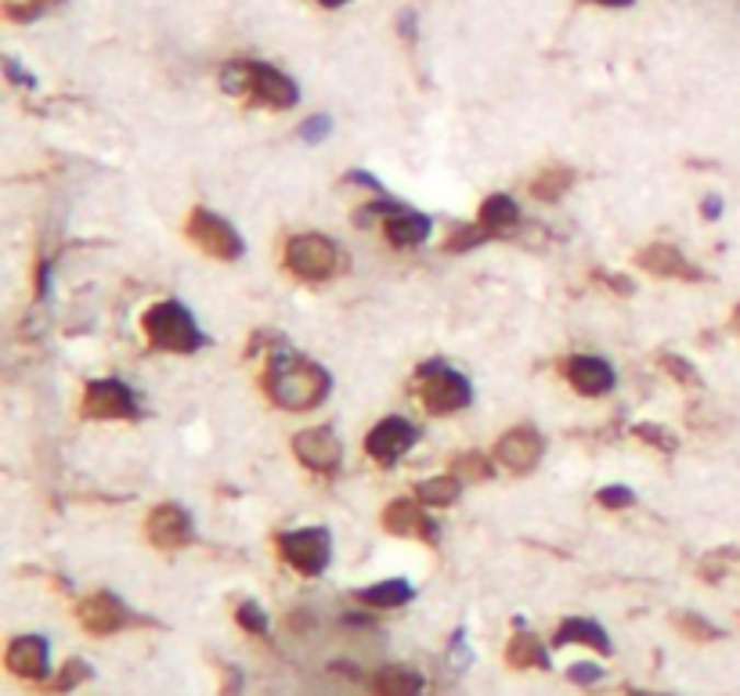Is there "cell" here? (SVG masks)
<instances>
[{
    "label": "cell",
    "mask_w": 740,
    "mask_h": 696,
    "mask_svg": "<svg viewBox=\"0 0 740 696\" xmlns=\"http://www.w3.org/2000/svg\"><path fill=\"white\" fill-rule=\"evenodd\" d=\"M491 239V231L485 228V224H477V228H463V231H455L448 242H444V250L448 253H459V250H474V246H480V242H488Z\"/></svg>",
    "instance_id": "f1b7e54d"
},
{
    "label": "cell",
    "mask_w": 740,
    "mask_h": 696,
    "mask_svg": "<svg viewBox=\"0 0 740 696\" xmlns=\"http://www.w3.org/2000/svg\"><path fill=\"white\" fill-rule=\"evenodd\" d=\"M412 585L405 578H390V581H379V585H368L357 592V600L365 606H376V611H394V606H405L412 600Z\"/></svg>",
    "instance_id": "7402d4cb"
},
{
    "label": "cell",
    "mask_w": 740,
    "mask_h": 696,
    "mask_svg": "<svg viewBox=\"0 0 740 696\" xmlns=\"http://www.w3.org/2000/svg\"><path fill=\"white\" fill-rule=\"evenodd\" d=\"M44 8H47V0H8V4H4L11 22H30V19L41 15Z\"/></svg>",
    "instance_id": "d6a6232c"
},
{
    "label": "cell",
    "mask_w": 740,
    "mask_h": 696,
    "mask_svg": "<svg viewBox=\"0 0 740 696\" xmlns=\"http://www.w3.org/2000/svg\"><path fill=\"white\" fill-rule=\"evenodd\" d=\"M567 678L578 682V686H596V682L603 678V668H596V664H571Z\"/></svg>",
    "instance_id": "8d00e7d4"
},
{
    "label": "cell",
    "mask_w": 740,
    "mask_h": 696,
    "mask_svg": "<svg viewBox=\"0 0 740 696\" xmlns=\"http://www.w3.org/2000/svg\"><path fill=\"white\" fill-rule=\"evenodd\" d=\"M470 383L459 372H452L441 362H426L419 368V401L430 415H452L470 404Z\"/></svg>",
    "instance_id": "3957f363"
},
{
    "label": "cell",
    "mask_w": 740,
    "mask_h": 696,
    "mask_svg": "<svg viewBox=\"0 0 740 696\" xmlns=\"http://www.w3.org/2000/svg\"><path fill=\"white\" fill-rule=\"evenodd\" d=\"M318 4H326V8H340V4H348V0H318Z\"/></svg>",
    "instance_id": "60d3db41"
},
{
    "label": "cell",
    "mask_w": 740,
    "mask_h": 696,
    "mask_svg": "<svg viewBox=\"0 0 740 696\" xmlns=\"http://www.w3.org/2000/svg\"><path fill=\"white\" fill-rule=\"evenodd\" d=\"M329 372L300 354H275L264 372V390L286 412H311L329 397Z\"/></svg>",
    "instance_id": "6da1fadb"
},
{
    "label": "cell",
    "mask_w": 740,
    "mask_h": 696,
    "mask_svg": "<svg viewBox=\"0 0 740 696\" xmlns=\"http://www.w3.org/2000/svg\"><path fill=\"white\" fill-rule=\"evenodd\" d=\"M661 365H664V372H672V376L680 379L683 387H701L697 368H694V365H686L680 354H664V357H661Z\"/></svg>",
    "instance_id": "1f68e13d"
},
{
    "label": "cell",
    "mask_w": 740,
    "mask_h": 696,
    "mask_svg": "<svg viewBox=\"0 0 740 696\" xmlns=\"http://www.w3.org/2000/svg\"><path fill=\"white\" fill-rule=\"evenodd\" d=\"M376 696H423V675L405 664H387L373 678Z\"/></svg>",
    "instance_id": "ffe728a7"
},
{
    "label": "cell",
    "mask_w": 740,
    "mask_h": 696,
    "mask_svg": "<svg viewBox=\"0 0 740 696\" xmlns=\"http://www.w3.org/2000/svg\"><path fill=\"white\" fill-rule=\"evenodd\" d=\"M278 552L293 570H300L304 578H318L329 567L332 538H329L326 527H300V530L282 534Z\"/></svg>",
    "instance_id": "5b68a950"
},
{
    "label": "cell",
    "mask_w": 740,
    "mask_h": 696,
    "mask_svg": "<svg viewBox=\"0 0 740 696\" xmlns=\"http://www.w3.org/2000/svg\"><path fill=\"white\" fill-rule=\"evenodd\" d=\"M596 4H607V8H628L633 0H596Z\"/></svg>",
    "instance_id": "ab89813d"
},
{
    "label": "cell",
    "mask_w": 740,
    "mask_h": 696,
    "mask_svg": "<svg viewBox=\"0 0 740 696\" xmlns=\"http://www.w3.org/2000/svg\"><path fill=\"white\" fill-rule=\"evenodd\" d=\"M628 696H664V693H628Z\"/></svg>",
    "instance_id": "7bdbcfd3"
},
{
    "label": "cell",
    "mask_w": 740,
    "mask_h": 696,
    "mask_svg": "<svg viewBox=\"0 0 740 696\" xmlns=\"http://www.w3.org/2000/svg\"><path fill=\"white\" fill-rule=\"evenodd\" d=\"M189 239L200 246L203 253L217 256V260H239L242 256V235L231 228V224L225 217L209 214V209H192L189 217Z\"/></svg>",
    "instance_id": "8992f818"
},
{
    "label": "cell",
    "mask_w": 740,
    "mask_h": 696,
    "mask_svg": "<svg viewBox=\"0 0 740 696\" xmlns=\"http://www.w3.org/2000/svg\"><path fill=\"white\" fill-rule=\"evenodd\" d=\"M4 69H8V80H11V83H22V87H33V77H26V72H22V69H19V61H11V58H8V61H4Z\"/></svg>",
    "instance_id": "74e56055"
},
{
    "label": "cell",
    "mask_w": 740,
    "mask_h": 696,
    "mask_svg": "<svg viewBox=\"0 0 740 696\" xmlns=\"http://www.w3.org/2000/svg\"><path fill=\"white\" fill-rule=\"evenodd\" d=\"M250 98H257V102L267 109H293L300 102V91H296V83L275 66L250 61Z\"/></svg>",
    "instance_id": "4fadbf2b"
},
{
    "label": "cell",
    "mask_w": 740,
    "mask_h": 696,
    "mask_svg": "<svg viewBox=\"0 0 740 696\" xmlns=\"http://www.w3.org/2000/svg\"><path fill=\"white\" fill-rule=\"evenodd\" d=\"M636 437L650 441V447H658V452H675V433L661 426H636Z\"/></svg>",
    "instance_id": "836d02e7"
},
{
    "label": "cell",
    "mask_w": 740,
    "mask_h": 696,
    "mask_svg": "<svg viewBox=\"0 0 740 696\" xmlns=\"http://www.w3.org/2000/svg\"><path fill=\"white\" fill-rule=\"evenodd\" d=\"M220 87L228 94H250V61H231L220 69Z\"/></svg>",
    "instance_id": "484cf974"
},
{
    "label": "cell",
    "mask_w": 740,
    "mask_h": 696,
    "mask_svg": "<svg viewBox=\"0 0 740 696\" xmlns=\"http://www.w3.org/2000/svg\"><path fill=\"white\" fill-rule=\"evenodd\" d=\"M733 329H737V332H740V307H737V310H733Z\"/></svg>",
    "instance_id": "b9f144b4"
},
{
    "label": "cell",
    "mask_w": 740,
    "mask_h": 696,
    "mask_svg": "<svg viewBox=\"0 0 740 696\" xmlns=\"http://www.w3.org/2000/svg\"><path fill=\"white\" fill-rule=\"evenodd\" d=\"M546 455V441L538 437V430L532 426H516L510 433H502V441L496 444V458L510 469V473H532Z\"/></svg>",
    "instance_id": "30bf717a"
},
{
    "label": "cell",
    "mask_w": 740,
    "mask_h": 696,
    "mask_svg": "<svg viewBox=\"0 0 740 696\" xmlns=\"http://www.w3.org/2000/svg\"><path fill=\"white\" fill-rule=\"evenodd\" d=\"M145 335L156 351H170V354H195L206 343L195 318L189 315V307H181L178 300H163L156 307L145 310Z\"/></svg>",
    "instance_id": "7a4b0ae2"
},
{
    "label": "cell",
    "mask_w": 740,
    "mask_h": 696,
    "mask_svg": "<svg viewBox=\"0 0 740 696\" xmlns=\"http://www.w3.org/2000/svg\"><path fill=\"white\" fill-rule=\"evenodd\" d=\"M574 184V173L563 170V167H553L546 173H538L535 184H532V195L542 198V203H557L560 195H567V189Z\"/></svg>",
    "instance_id": "d4e9b609"
},
{
    "label": "cell",
    "mask_w": 740,
    "mask_h": 696,
    "mask_svg": "<svg viewBox=\"0 0 740 696\" xmlns=\"http://www.w3.org/2000/svg\"><path fill=\"white\" fill-rule=\"evenodd\" d=\"M596 502L603 509H625L628 502H636V499H633V491H628V488H618V483H614V488H603L596 494Z\"/></svg>",
    "instance_id": "d590c367"
},
{
    "label": "cell",
    "mask_w": 740,
    "mask_h": 696,
    "mask_svg": "<svg viewBox=\"0 0 740 696\" xmlns=\"http://www.w3.org/2000/svg\"><path fill=\"white\" fill-rule=\"evenodd\" d=\"M80 625L91 631V636H113V631L130 625V611L123 606L113 592H94L80 603Z\"/></svg>",
    "instance_id": "5bb4252c"
},
{
    "label": "cell",
    "mask_w": 740,
    "mask_h": 696,
    "mask_svg": "<svg viewBox=\"0 0 740 696\" xmlns=\"http://www.w3.org/2000/svg\"><path fill=\"white\" fill-rule=\"evenodd\" d=\"M412 444H415V426H412V422L390 415L384 422H376V430L365 437V452L373 455L376 463L394 466L405 452H409Z\"/></svg>",
    "instance_id": "7c38bea8"
},
{
    "label": "cell",
    "mask_w": 740,
    "mask_h": 696,
    "mask_svg": "<svg viewBox=\"0 0 740 696\" xmlns=\"http://www.w3.org/2000/svg\"><path fill=\"white\" fill-rule=\"evenodd\" d=\"M452 473L459 480H485L491 473V463L485 455H463V458H455V463H452Z\"/></svg>",
    "instance_id": "83f0119b"
},
{
    "label": "cell",
    "mask_w": 740,
    "mask_h": 696,
    "mask_svg": "<svg viewBox=\"0 0 740 696\" xmlns=\"http://www.w3.org/2000/svg\"><path fill=\"white\" fill-rule=\"evenodd\" d=\"M384 527L390 534H398V538H412V534H415V538H423V541L437 538V527L423 516L419 502H409V499H394L384 509Z\"/></svg>",
    "instance_id": "ac0fdd59"
},
{
    "label": "cell",
    "mask_w": 740,
    "mask_h": 696,
    "mask_svg": "<svg viewBox=\"0 0 740 696\" xmlns=\"http://www.w3.org/2000/svg\"><path fill=\"white\" fill-rule=\"evenodd\" d=\"M329 127H332V119L329 116H311L300 127V138L307 141V145H318V141H326L329 138Z\"/></svg>",
    "instance_id": "e575fe53"
},
{
    "label": "cell",
    "mask_w": 740,
    "mask_h": 696,
    "mask_svg": "<svg viewBox=\"0 0 740 696\" xmlns=\"http://www.w3.org/2000/svg\"><path fill=\"white\" fill-rule=\"evenodd\" d=\"M680 628H683V636H690L694 642H711V639H719L722 631L715 628V625H708L705 617H697V614H683L680 617Z\"/></svg>",
    "instance_id": "f546056e"
},
{
    "label": "cell",
    "mask_w": 740,
    "mask_h": 696,
    "mask_svg": "<svg viewBox=\"0 0 740 696\" xmlns=\"http://www.w3.org/2000/svg\"><path fill=\"white\" fill-rule=\"evenodd\" d=\"M563 372H567V383L585 397H600L614 387V368L596 354H574Z\"/></svg>",
    "instance_id": "2e32d148"
},
{
    "label": "cell",
    "mask_w": 740,
    "mask_h": 696,
    "mask_svg": "<svg viewBox=\"0 0 740 696\" xmlns=\"http://www.w3.org/2000/svg\"><path fill=\"white\" fill-rule=\"evenodd\" d=\"M505 661L510 668H549V650L542 646V639H535L532 631H516L505 646Z\"/></svg>",
    "instance_id": "44dd1931"
},
{
    "label": "cell",
    "mask_w": 740,
    "mask_h": 696,
    "mask_svg": "<svg viewBox=\"0 0 740 696\" xmlns=\"http://www.w3.org/2000/svg\"><path fill=\"white\" fill-rule=\"evenodd\" d=\"M362 224L368 220V217H384V231H387V239L394 242V246H419V242H426V235H430V217H423V214H415V209H401V206H394V203H384V206H365L362 209Z\"/></svg>",
    "instance_id": "9c48e42d"
},
{
    "label": "cell",
    "mask_w": 740,
    "mask_h": 696,
    "mask_svg": "<svg viewBox=\"0 0 740 696\" xmlns=\"http://www.w3.org/2000/svg\"><path fill=\"white\" fill-rule=\"evenodd\" d=\"M91 678V664H83V661H69L66 668L58 671V678H55V693H69V689H77L80 682H88Z\"/></svg>",
    "instance_id": "4dcf8cb0"
},
{
    "label": "cell",
    "mask_w": 740,
    "mask_h": 696,
    "mask_svg": "<svg viewBox=\"0 0 740 696\" xmlns=\"http://www.w3.org/2000/svg\"><path fill=\"white\" fill-rule=\"evenodd\" d=\"M516 220H521V209H516V203L510 195H491L488 203L480 206V224L491 231V239H496V235L513 231Z\"/></svg>",
    "instance_id": "603a6c76"
},
{
    "label": "cell",
    "mask_w": 740,
    "mask_h": 696,
    "mask_svg": "<svg viewBox=\"0 0 740 696\" xmlns=\"http://www.w3.org/2000/svg\"><path fill=\"white\" fill-rule=\"evenodd\" d=\"M148 541L156 545V549L163 552H174V549H184V545L192 541V516L184 513L181 505L167 502V505H156L152 516H148Z\"/></svg>",
    "instance_id": "8fae6325"
},
{
    "label": "cell",
    "mask_w": 740,
    "mask_h": 696,
    "mask_svg": "<svg viewBox=\"0 0 740 696\" xmlns=\"http://www.w3.org/2000/svg\"><path fill=\"white\" fill-rule=\"evenodd\" d=\"M589 646V650L596 653H611V639L607 631H603L596 620L589 617H567L563 625L557 628V636H553V646Z\"/></svg>",
    "instance_id": "d6986e66"
},
{
    "label": "cell",
    "mask_w": 740,
    "mask_h": 696,
    "mask_svg": "<svg viewBox=\"0 0 740 696\" xmlns=\"http://www.w3.org/2000/svg\"><path fill=\"white\" fill-rule=\"evenodd\" d=\"M293 452L307 469H315V473H337L340 463H343V444H340L337 433L326 430V426L296 433Z\"/></svg>",
    "instance_id": "ba28073f"
},
{
    "label": "cell",
    "mask_w": 740,
    "mask_h": 696,
    "mask_svg": "<svg viewBox=\"0 0 740 696\" xmlns=\"http://www.w3.org/2000/svg\"><path fill=\"white\" fill-rule=\"evenodd\" d=\"M286 267L304 282H326L337 275L340 250L326 235H296L286 242Z\"/></svg>",
    "instance_id": "277c9868"
},
{
    "label": "cell",
    "mask_w": 740,
    "mask_h": 696,
    "mask_svg": "<svg viewBox=\"0 0 740 696\" xmlns=\"http://www.w3.org/2000/svg\"><path fill=\"white\" fill-rule=\"evenodd\" d=\"M701 209H705V217H708V220H715V217L722 214V198H719V195H708L705 203H701Z\"/></svg>",
    "instance_id": "f35d334b"
},
{
    "label": "cell",
    "mask_w": 740,
    "mask_h": 696,
    "mask_svg": "<svg viewBox=\"0 0 740 696\" xmlns=\"http://www.w3.org/2000/svg\"><path fill=\"white\" fill-rule=\"evenodd\" d=\"M639 267L644 271H650V275H658V278H683V282H701L705 275L690 264V260L675 250V246H669V242H653V246H647L644 253H639Z\"/></svg>",
    "instance_id": "e0dca14e"
},
{
    "label": "cell",
    "mask_w": 740,
    "mask_h": 696,
    "mask_svg": "<svg viewBox=\"0 0 740 696\" xmlns=\"http://www.w3.org/2000/svg\"><path fill=\"white\" fill-rule=\"evenodd\" d=\"M8 671L19 678H33L41 682L52 668V657H47V639L44 636H19L8 646Z\"/></svg>",
    "instance_id": "9a60e30c"
},
{
    "label": "cell",
    "mask_w": 740,
    "mask_h": 696,
    "mask_svg": "<svg viewBox=\"0 0 740 696\" xmlns=\"http://www.w3.org/2000/svg\"><path fill=\"white\" fill-rule=\"evenodd\" d=\"M236 620H239V625H242L246 631H250V636H264V631H267V614H264V606H261V603H253V600L239 603Z\"/></svg>",
    "instance_id": "4316f807"
},
{
    "label": "cell",
    "mask_w": 740,
    "mask_h": 696,
    "mask_svg": "<svg viewBox=\"0 0 740 696\" xmlns=\"http://www.w3.org/2000/svg\"><path fill=\"white\" fill-rule=\"evenodd\" d=\"M463 491V480L459 477H434V480H423L415 488V499L423 505H452L455 499H459Z\"/></svg>",
    "instance_id": "cb8c5ba5"
},
{
    "label": "cell",
    "mask_w": 740,
    "mask_h": 696,
    "mask_svg": "<svg viewBox=\"0 0 740 696\" xmlns=\"http://www.w3.org/2000/svg\"><path fill=\"white\" fill-rule=\"evenodd\" d=\"M83 415L88 419H134L138 415V397L119 379H94L83 393Z\"/></svg>",
    "instance_id": "52a82bcc"
}]
</instances>
